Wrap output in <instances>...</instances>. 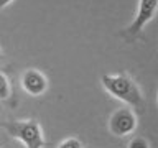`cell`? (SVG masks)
Returning a JSON list of instances; mask_svg holds the SVG:
<instances>
[{"instance_id":"obj_1","label":"cell","mask_w":158,"mask_h":148,"mask_svg":"<svg viewBox=\"0 0 158 148\" xmlns=\"http://www.w3.org/2000/svg\"><path fill=\"white\" fill-rule=\"evenodd\" d=\"M104 89L114 96L118 101L128 104L132 107H143L145 101H143L142 91L135 82L132 81L125 74H106L101 77Z\"/></svg>"},{"instance_id":"obj_2","label":"cell","mask_w":158,"mask_h":148,"mask_svg":"<svg viewBox=\"0 0 158 148\" xmlns=\"http://www.w3.org/2000/svg\"><path fill=\"white\" fill-rule=\"evenodd\" d=\"M0 127H2L10 137L20 140L27 148H43V145H44L41 127H40V123L36 120L0 122Z\"/></svg>"},{"instance_id":"obj_3","label":"cell","mask_w":158,"mask_h":148,"mask_svg":"<svg viewBox=\"0 0 158 148\" xmlns=\"http://www.w3.org/2000/svg\"><path fill=\"white\" fill-rule=\"evenodd\" d=\"M137 127V115L130 109H118L109 118V130L115 137H125Z\"/></svg>"},{"instance_id":"obj_4","label":"cell","mask_w":158,"mask_h":148,"mask_svg":"<svg viewBox=\"0 0 158 148\" xmlns=\"http://www.w3.org/2000/svg\"><path fill=\"white\" fill-rule=\"evenodd\" d=\"M158 0H138V8L133 22L128 25L127 33L128 35H137L140 30L145 28L147 23H150L156 13Z\"/></svg>"},{"instance_id":"obj_5","label":"cell","mask_w":158,"mask_h":148,"mask_svg":"<svg viewBox=\"0 0 158 148\" xmlns=\"http://www.w3.org/2000/svg\"><path fill=\"white\" fill-rule=\"evenodd\" d=\"M22 87L30 96H41L48 89V81L36 69H28L22 76Z\"/></svg>"},{"instance_id":"obj_6","label":"cell","mask_w":158,"mask_h":148,"mask_svg":"<svg viewBox=\"0 0 158 148\" xmlns=\"http://www.w3.org/2000/svg\"><path fill=\"white\" fill-rule=\"evenodd\" d=\"M10 94H12V87H10L8 79L3 72H0V101H7Z\"/></svg>"},{"instance_id":"obj_7","label":"cell","mask_w":158,"mask_h":148,"mask_svg":"<svg viewBox=\"0 0 158 148\" xmlns=\"http://www.w3.org/2000/svg\"><path fill=\"white\" fill-rule=\"evenodd\" d=\"M58 148H82V145L79 140H76V138H68V140H64Z\"/></svg>"},{"instance_id":"obj_8","label":"cell","mask_w":158,"mask_h":148,"mask_svg":"<svg viewBox=\"0 0 158 148\" xmlns=\"http://www.w3.org/2000/svg\"><path fill=\"white\" fill-rule=\"evenodd\" d=\"M128 148H150V145H148V142L145 138H133L128 143Z\"/></svg>"},{"instance_id":"obj_9","label":"cell","mask_w":158,"mask_h":148,"mask_svg":"<svg viewBox=\"0 0 158 148\" xmlns=\"http://www.w3.org/2000/svg\"><path fill=\"white\" fill-rule=\"evenodd\" d=\"M10 2H12V0H0V10H2L3 7H7Z\"/></svg>"},{"instance_id":"obj_10","label":"cell","mask_w":158,"mask_h":148,"mask_svg":"<svg viewBox=\"0 0 158 148\" xmlns=\"http://www.w3.org/2000/svg\"><path fill=\"white\" fill-rule=\"evenodd\" d=\"M0 58H2V51H0Z\"/></svg>"}]
</instances>
